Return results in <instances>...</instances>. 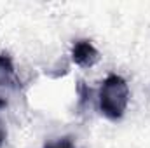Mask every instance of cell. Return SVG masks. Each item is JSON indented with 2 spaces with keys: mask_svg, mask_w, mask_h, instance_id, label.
<instances>
[{
  "mask_svg": "<svg viewBox=\"0 0 150 148\" xmlns=\"http://www.w3.org/2000/svg\"><path fill=\"white\" fill-rule=\"evenodd\" d=\"M5 136H7V132H5V127L2 125V122H0V147L4 145V141H5Z\"/></svg>",
  "mask_w": 150,
  "mask_h": 148,
  "instance_id": "cell-5",
  "label": "cell"
},
{
  "mask_svg": "<svg viewBox=\"0 0 150 148\" xmlns=\"http://www.w3.org/2000/svg\"><path fill=\"white\" fill-rule=\"evenodd\" d=\"M0 75L7 78H14V66H12V59L9 54H0Z\"/></svg>",
  "mask_w": 150,
  "mask_h": 148,
  "instance_id": "cell-3",
  "label": "cell"
},
{
  "mask_svg": "<svg viewBox=\"0 0 150 148\" xmlns=\"http://www.w3.org/2000/svg\"><path fill=\"white\" fill-rule=\"evenodd\" d=\"M100 110L101 113L110 118L119 120L129 103V85L120 75H108L100 87Z\"/></svg>",
  "mask_w": 150,
  "mask_h": 148,
  "instance_id": "cell-1",
  "label": "cell"
},
{
  "mask_svg": "<svg viewBox=\"0 0 150 148\" xmlns=\"http://www.w3.org/2000/svg\"><path fill=\"white\" fill-rule=\"evenodd\" d=\"M45 148H75L74 143L70 140H58V141H52V143H47Z\"/></svg>",
  "mask_w": 150,
  "mask_h": 148,
  "instance_id": "cell-4",
  "label": "cell"
},
{
  "mask_svg": "<svg viewBox=\"0 0 150 148\" xmlns=\"http://www.w3.org/2000/svg\"><path fill=\"white\" fill-rule=\"evenodd\" d=\"M72 59L75 65H79L82 68H89L98 63L100 52L89 40H77L72 47Z\"/></svg>",
  "mask_w": 150,
  "mask_h": 148,
  "instance_id": "cell-2",
  "label": "cell"
}]
</instances>
